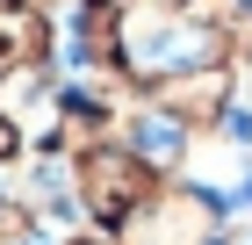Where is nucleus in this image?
<instances>
[{
    "label": "nucleus",
    "instance_id": "nucleus-1",
    "mask_svg": "<svg viewBox=\"0 0 252 245\" xmlns=\"http://www.w3.org/2000/svg\"><path fill=\"white\" fill-rule=\"evenodd\" d=\"M223 51H231V43H223V22L166 7V15H130V22H116L108 65L130 72V79H144V87H173V79L216 72Z\"/></svg>",
    "mask_w": 252,
    "mask_h": 245
},
{
    "label": "nucleus",
    "instance_id": "nucleus-2",
    "mask_svg": "<svg viewBox=\"0 0 252 245\" xmlns=\"http://www.w3.org/2000/svg\"><path fill=\"white\" fill-rule=\"evenodd\" d=\"M152 166L137 159L130 144H87L79 151V166H72V202L94 216V224H130L137 209L152 202Z\"/></svg>",
    "mask_w": 252,
    "mask_h": 245
},
{
    "label": "nucleus",
    "instance_id": "nucleus-3",
    "mask_svg": "<svg viewBox=\"0 0 252 245\" xmlns=\"http://www.w3.org/2000/svg\"><path fill=\"white\" fill-rule=\"evenodd\" d=\"M137 245H216V202L209 188H166L130 216Z\"/></svg>",
    "mask_w": 252,
    "mask_h": 245
},
{
    "label": "nucleus",
    "instance_id": "nucleus-4",
    "mask_svg": "<svg viewBox=\"0 0 252 245\" xmlns=\"http://www.w3.org/2000/svg\"><path fill=\"white\" fill-rule=\"evenodd\" d=\"M43 22L36 15H22V7H0V79H15V72H29L43 58Z\"/></svg>",
    "mask_w": 252,
    "mask_h": 245
},
{
    "label": "nucleus",
    "instance_id": "nucleus-5",
    "mask_svg": "<svg viewBox=\"0 0 252 245\" xmlns=\"http://www.w3.org/2000/svg\"><path fill=\"white\" fill-rule=\"evenodd\" d=\"M94 7H108V15H166L180 0H94Z\"/></svg>",
    "mask_w": 252,
    "mask_h": 245
},
{
    "label": "nucleus",
    "instance_id": "nucleus-6",
    "mask_svg": "<svg viewBox=\"0 0 252 245\" xmlns=\"http://www.w3.org/2000/svg\"><path fill=\"white\" fill-rule=\"evenodd\" d=\"M15 238H22V209L0 195V245H15Z\"/></svg>",
    "mask_w": 252,
    "mask_h": 245
},
{
    "label": "nucleus",
    "instance_id": "nucleus-7",
    "mask_svg": "<svg viewBox=\"0 0 252 245\" xmlns=\"http://www.w3.org/2000/svg\"><path fill=\"white\" fill-rule=\"evenodd\" d=\"M15 151H22V130H15V123H7V108H0V166H7Z\"/></svg>",
    "mask_w": 252,
    "mask_h": 245
},
{
    "label": "nucleus",
    "instance_id": "nucleus-8",
    "mask_svg": "<svg viewBox=\"0 0 252 245\" xmlns=\"http://www.w3.org/2000/svg\"><path fill=\"white\" fill-rule=\"evenodd\" d=\"M22 15H51V7H65V0H15Z\"/></svg>",
    "mask_w": 252,
    "mask_h": 245
},
{
    "label": "nucleus",
    "instance_id": "nucleus-9",
    "mask_svg": "<svg viewBox=\"0 0 252 245\" xmlns=\"http://www.w3.org/2000/svg\"><path fill=\"white\" fill-rule=\"evenodd\" d=\"M65 245H116V238H101V231H94V238H65Z\"/></svg>",
    "mask_w": 252,
    "mask_h": 245
}]
</instances>
